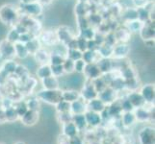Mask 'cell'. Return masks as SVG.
<instances>
[{
	"label": "cell",
	"instance_id": "1",
	"mask_svg": "<svg viewBox=\"0 0 155 144\" xmlns=\"http://www.w3.org/2000/svg\"><path fill=\"white\" fill-rule=\"evenodd\" d=\"M20 18L18 9L13 4H4L0 7V21L8 26H14Z\"/></svg>",
	"mask_w": 155,
	"mask_h": 144
},
{
	"label": "cell",
	"instance_id": "2",
	"mask_svg": "<svg viewBox=\"0 0 155 144\" xmlns=\"http://www.w3.org/2000/svg\"><path fill=\"white\" fill-rule=\"evenodd\" d=\"M20 11L25 15H28V17H32V18H37L41 15L42 12H44V7H42V5L40 2L35 1L28 4H22L21 5Z\"/></svg>",
	"mask_w": 155,
	"mask_h": 144
},
{
	"label": "cell",
	"instance_id": "3",
	"mask_svg": "<svg viewBox=\"0 0 155 144\" xmlns=\"http://www.w3.org/2000/svg\"><path fill=\"white\" fill-rule=\"evenodd\" d=\"M56 35H57L59 43H61L65 46H67L69 42L74 39V35L72 33V31L71 30V28H68L66 25L60 26V27L56 30Z\"/></svg>",
	"mask_w": 155,
	"mask_h": 144
},
{
	"label": "cell",
	"instance_id": "4",
	"mask_svg": "<svg viewBox=\"0 0 155 144\" xmlns=\"http://www.w3.org/2000/svg\"><path fill=\"white\" fill-rule=\"evenodd\" d=\"M0 57L5 60H12L15 57L14 43L10 42L6 39L0 41Z\"/></svg>",
	"mask_w": 155,
	"mask_h": 144
},
{
	"label": "cell",
	"instance_id": "5",
	"mask_svg": "<svg viewBox=\"0 0 155 144\" xmlns=\"http://www.w3.org/2000/svg\"><path fill=\"white\" fill-rule=\"evenodd\" d=\"M39 39L41 43H44L47 46H54L59 43L56 31H53V30H46V31L41 32Z\"/></svg>",
	"mask_w": 155,
	"mask_h": 144
},
{
	"label": "cell",
	"instance_id": "6",
	"mask_svg": "<svg viewBox=\"0 0 155 144\" xmlns=\"http://www.w3.org/2000/svg\"><path fill=\"white\" fill-rule=\"evenodd\" d=\"M139 33H140L141 38L145 41L154 40V22L150 20L145 22L143 24L141 30L139 31Z\"/></svg>",
	"mask_w": 155,
	"mask_h": 144
},
{
	"label": "cell",
	"instance_id": "7",
	"mask_svg": "<svg viewBox=\"0 0 155 144\" xmlns=\"http://www.w3.org/2000/svg\"><path fill=\"white\" fill-rule=\"evenodd\" d=\"M130 52V46L126 42H119L113 47V55L116 58H124Z\"/></svg>",
	"mask_w": 155,
	"mask_h": 144
},
{
	"label": "cell",
	"instance_id": "8",
	"mask_svg": "<svg viewBox=\"0 0 155 144\" xmlns=\"http://www.w3.org/2000/svg\"><path fill=\"white\" fill-rule=\"evenodd\" d=\"M40 96L46 102L50 103H56L60 101V97H62L61 93H59V91H57L56 89H47L45 91H42Z\"/></svg>",
	"mask_w": 155,
	"mask_h": 144
},
{
	"label": "cell",
	"instance_id": "9",
	"mask_svg": "<svg viewBox=\"0 0 155 144\" xmlns=\"http://www.w3.org/2000/svg\"><path fill=\"white\" fill-rule=\"evenodd\" d=\"M34 58L35 62L41 63V65H46L47 62H49L50 60V53L47 51L45 48L41 47L38 51H36L34 53Z\"/></svg>",
	"mask_w": 155,
	"mask_h": 144
},
{
	"label": "cell",
	"instance_id": "10",
	"mask_svg": "<svg viewBox=\"0 0 155 144\" xmlns=\"http://www.w3.org/2000/svg\"><path fill=\"white\" fill-rule=\"evenodd\" d=\"M15 45V57H18L19 59H26L28 56H29V52L27 50V48H26V45L25 43H22V42H15L14 43Z\"/></svg>",
	"mask_w": 155,
	"mask_h": 144
},
{
	"label": "cell",
	"instance_id": "11",
	"mask_svg": "<svg viewBox=\"0 0 155 144\" xmlns=\"http://www.w3.org/2000/svg\"><path fill=\"white\" fill-rule=\"evenodd\" d=\"M113 47L114 45H111L104 42V43L100 44L97 48V53L101 58H110L113 56Z\"/></svg>",
	"mask_w": 155,
	"mask_h": 144
},
{
	"label": "cell",
	"instance_id": "12",
	"mask_svg": "<svg viewBox=\"0 0 155 144\" xmlns=\"http://www.w3.org/2000/svg\"><path fill=\"white\" fill-rule=\"evenodd\" d=\"M98 56L99 55L97 51L86 50V51H84L82 54V60L86 63H94V62H97Z\"/></svg>",
	"mask_w": 155,
	"mask_h": 144
},
{
	"label": "cell",
	"instance_id": "13",
	"mask_svg": "<svg viewBox=\"0 0 155 144\" xmlns=\"http://www.w3.org/2000/svg\"><path fill=\"white\" fill-rule=\"evenodd\" d=\"M25 45H26V48H27V50L29 52V55L30 54L33 55L36 51H38L41 47V40L38 37H36V38L32 39L30 41H28L27 43H25Z\"/></svg>",
	"mask_w": 155,
	"mask_h": 144
},
{
	"label": "cell",
	"instance_id": "14",
	"mask_svg": "<svg viewBox=\"0 0 155 144\" xmlns=\"http://www.w3.org/2000/svg\"><path fill=\"white\" fill-rule=\"evenodd\" d=\"M116 40L120 42H127V40L130 39L131 33L127 29H120L114 34Z\"/></svg>",
	"mask_w": 155,
	"mask_h": 144
},
{
	"label": "cell",
	"instance_id": "15",
	"mask_svg": "<svg viewBox=\"0 0 155 144\" xmlns=\"http://www.w3.org/2000/svg\"><path fill=\"white\" fill-rule=\"evenodd\" d=\"M85 72H86L88 75L91 78H94V77H97L100 73V70L97 66V63H87L86 67H85Z\"/></svg>",
	"mask_w": 155,
	"mask_h": 144
},
{
	"label": "cell",
	"instance_id": "16",
	"mask_svg": "<svg viewBox=\"0 0 155 144\" xmlns=\"http://www.w3.org/2000/svg\"><path fill=\"white\" fill-rule=\"evenodd\" d=\"M58 80L53 75L44 79V86L46 89H56L58 88Z\"/></svg>",
	"mask_w": 155,
	"mask_h": 144
},
{
	"label": "cell",
	"instance_id": "17",
	"mask_svg": "<svg viewBox=\"0 0 155 144\" xmlns=\"http://www.w3.org/2000/svg\"><path fill=\"white\" fill-rule=\"evenodd\" d=\"M143 22L142 21H140L139 19H133V20H130L127 22V30L130 32H133V33H136V32H139L141 30L142 26H143Z\"/></svg>",
	"mask_w": 155,
	"mask_h": 144
},
{
	"label": "cell",
	"instance_id": "18",
	"mask_svg": "<svg viewBox=\"0 0 155 144\" xmlns=\"http://www.w3.org/2000/svg\"><path fill=\"white\" fill-rule=\"evenodd\" d=\"M97 65L99 68L100 72H106V71H109L112 68L113 62H112L111 60H109L108 58H102L100 61L97 62Z\"/></svg>",
	"mask_w": 155,
	"mask_h": 144
},
{
	"label": "cell",
	"instance_id": "19",
	"mask_svg": "<svg viewBox=\"0 0 155 144\" xmlns=\"http://www.w3.org/2000/svg\"><path fill=\"white\" fill-rule=\"evenodd\" d=\"M37 74H38V76L41 79H45L46 77H49L52 75V72H51V66H48L46 63V65H41L39 68L38 70H37Z\"/></svg>",
	"mask_w": 155,
	"mask_h": 144
},
{
	"label": "cell",
	"instance_id": "20",
	"mask_svg": "<svg viewBox=\"0 0 155 144\" xmlns=\"http://www.w3.org/2000/svg\"><path fill=\"white\" fill-rule=\"evenodd\" d=\"M149 17H150V13H149L146 8H138L137 9V19L142 21L143 23L148 21Z\"/></svg>",
	"mask_w": 155,
	"mask_h": 144
},
{
	"label": "cell",
	"instance_id": "21",
	"mask_svg": "<svg viewBox=\"0 0 155 144\" xmlns=\"http://www.w3.org/2000/svg\"><path fill=\"white\" fill-rule=\"evenodd\" d=\"M66 57H64L60 54L57 53H50V60L49 62L51 63V66H58V65H63L64 61H65Z\"/></svg>",
	"mask_w": 155,
	"mask_h": 144
},
{
	"label": "cell",
	"instance_id": "22",
	"mask_svg": "<svg viewBox=\"0 0 155 144\" xmlns=\"http://www.w3.org/2000/svg\"><path fill=\"white\" fill-rule=\"evenodd\" d=\"M80 37L87 40H93L95 38V32L92 29V28H89V27H86L81 30V33H80Z\"/></svg>",
	"mask_w": 155,
	"mask_h": 144
},
{
	"label": "cell",
	"instance_id": "23",
	"mask_svg": "<svg viewBox=\"0 0 155 144\" xmlns=\"http://www.w3.org/2000/svg\"><path fill=\"white\" fill-rule=\"evenodd\" d=\"M143 98L147 101H151L154 98V88L152 86H146L142 90Z\"/></svg>",
	"mask_w": 155,
	"mask_h": 144
},
{
	"label": "cell",
	"instance_id": "24",
	"mask_svg": "<svg viewBox=\"0 0 155 144\" xmlns=\"http://www.w3.org/2000/svg\"><path fill=\"white\" fill-rule=\"evenodd\" d=\"M82 54H83V53L80 50H78V49H68L67 58L71 59V60L75 62L77 60L82 59Z\"/></svg>",
	"mask_w": 155,
	"mask_h": 144
},
{
	"label": "cell",
	"instance_id": "25",
	"mask_svg": "<svg viewBox=\"0 0 155 144\" xmlns=\"http://www.w3.org/2000/svg\"><path fill=\"white\" fill-rule=\"evenodd\" d=\"M19 36H20V34L13 27L12 29H11V30L8 32L7 37H6V40H9L10 42H12V43H15V42H18V40H19Z\"/></svg>",
	"mask_w": 155,
	"mask_h": 144
},
{
	"label": "cell",
	"instance_id": "26",
	"mask_svg": "<svg viewBox=\"0 0 155 144\" xmlns=\"http://www.w3.org/2000/svg\"><path fill=\"white\" fill-rule=\"evenodd\" d=\"M17 67H18V65L15 62V61L6 60V62H5V63H4L3 69L5 70V72H7V73H13L15 71Z\"/></svg>",
	"mask_w": 155,
	"mask_h": 144
},
{
	"label": "cell",
	"instance_id": "27",
	"mask_svg": "<svg viewBox=\"0 0 155 144\" xmlns=\"http://www.w3.org/2000/svg\"><path fill=\"white\" fill-rule=\"evenodd\" d=\"M62 66H63L64 71L65 72L71 73L72 71H74V61L71 60V59L66 58Z\"/></svg>",
	"mask_w": 155,
	"mask_h": 144
},
{
	"label": "cell",
	"instance_id": "28",
	"mask_svg": "<svg viewBox=\"0 0 155 144\" xmlns=\"http://www.w3.org/2000/svg\"><path fill=\"white\" fill-rule=\"evenodd\" d=\"M68 83L72 88H78L82 84V77L79 75H73L68 80Z\"/></svg>",
	"mask_w": 155,
	"mask_h": 144
},
{
	"label": "cell",
	"instance_id": "29",
	"mask_svg": "<svg viewBox=\"0 0 155 144\" xmlns=\"http://www.w3.org/2000/svg\"><path fill=\"white\" fill-rule=\"evenodd\" d=\"M86 65L87 63L85 62L82 59H80V60H77L74 62V70L78 73H81V72H84L85 70V67H86Z\"/></svg>",
	"mask_w": 155,
	"mask_h": 144
},
{
	"label": "cell",
	"instance_id": "30",
	"mask_svg": "<svg viewBox=\"0 0 155 144\" xmlns=\"http://www.w3.org/2000/svg\"><path fill=\"white\" fill-rule=\"evenodd\" d=\"M124 18L127 21L137 19V8L136 9H133V8L128 9L124 14Z\"/></svg>",
	"mask_w": 155,
	"mask_h": 144
},
{
	"label": "cell",
	"instance_id": "31",
	"mask_svg": "<svg viewBox=\"0 0 155 144\" xmlns=\"http://www.w3.org/2000/svg\"><path fill=\"white\" fill-rule=\"evenodd\" d=\"M77 39V49L80 50L82 53L84 51L87 50V40H85L81 37H79V38H76Z\"/></svg>",
	"mask_w": 155,
	"mask_h": 144
},
{
	"label": "cell",
	"instance_id": "32",
	"mask_svg": "<svg viewBox=\"0 0 155 144\" xmlns=\"http://www.w3.org/2000/svg\"><path fill=\"white\" fill-rule=\"evenodd\" d=\"M51 66V72L53 76H61L62 74L65 72L64 71V68L62 65H58V66Z\"/></svg>",
	"mask_w": 155,
	"mask_h": 144
},
{
	"label": "cell",
	"instance_id": "33",
	"mask_svg": "<svg viewBox=\"0 0 155 144\" xmlns=\"http://www.w3.org/2000/svg\"><path fill=\"white\" fill-rule=\"evenodd\" d=\"M36 38L34 35H32L30 32H27V33H24V34H21L19 36V42H22V43H27L28 41H30L32 39Z\"/></svg>",
	"mask_w": 155,
	"mask_h": 144
},
{
	"label": "cell",
	"instance_id": "34",
	"mask_svg": "<svg viewBox=\"0 0 155 144\" xmlns=\"http://www.w3.org/2000/svg\"><path fill=\"white\" fill-rule=\"evenodd\" d=\"M63 97L65 98V100L67 101H73L76 100L77 98V92L73 91V90H68L65 93L63 94Z\"/></svg>",
	"mask_w": 155,
	"mask_h": 144
},
{
	"label": "cell",
	"instance_id": "35",
	"mask_svg": "<svg viewBox=\"0 0 155 144\" xmlns=\"http://www.w3.org/2000/svg\"><path fill=\"white\" fill-rule=\"evenodd\" d=\"M142 96L140 95H138V94H132L130 96V98H129V102H131L132 104H134V105H140L141 102H142Z\"/></svg>",
	"mask_w": 155,
	"mask_h": 144
},
{
	"label": "cell",
	"instance_id": "36",
	"mask_svg": "<svg viewBox=\"0 0 155 144\" xmlns=\"http://www.w3.org/2000/svg\"><path fill=\"white\" fill-rule=\"evenodd\" d=\"M150 1V0H132L134 6L138 9V8H143Z\"/></svg>",
	"mask_w": 155,
	"mask_h": 144
},
{
	"label": "cell",
	"instance_id": "37",
	"mask_svg": "<svg viewBox=\"0 0 155 144\" xmlns=\"http://www.w3.org/2000/svg\"><path fill=\"white\" fill-rule=\"evenodd\" d=\"M91 106H92L93 109L95 110H102V108H103L102 102L99 101V100H94V101H92Z\"/></svg>",
	"mask_w": 155,
	"mask_h": 144
},
{
	"label": "cell",
	"instance_id": "38",
	"mask_svg": "<svg viewBox=\"0 0 155 144\" xmlns=\"http://www.w3.org/2000/svg\"><path fill=\"white\" fill-rule=\"evenodd\" d=\"M101 99L104 101H110L112 99V91L111 90H105L101 95Z\"/></svg>",
	"mask_w": 155,
	"mask_h": 144
},
{
	"label": "cell",
	"instance_id": "39",
	"mask_svg": "<svg viewBox=\"0 0 155 144\" xmlns=\"http://www.w3.org/2000/svg\"><path fill=\"white\" fill-rule=\"evenodd\" d=\"M88 119H89V121L92 122V123L97 124V122L99 121V117H98V115L94 114H88Z\"/></svg>",
	"mask_w": 155,
	"mask_h": 144
},
{
	"label": "cell",
	"instance_id": "40",
	"mask_svg": "<svg viewBox=\"0 0 155 144\" xmlns=\"http://www.w3.org/2000/svg\"><path fill=\"white\" fill-rule=\"evenodd\" d=\"M84 95H85V97H86V98H92L95 95V93L92 89V88H87L86 89H85V91H84Z\"/></svg>",
	"mask_w": 155,
	"mask_h": 144
},
{
	"label": "cell",
	"instance_id": "41",
	"mask_svg": "<svg viewBox=\"0 0 155 144\" xmlns=\"http://www.w3.org/2000/svg\"><path fill=\"white\" fill-rule=\"evenodd\" d=\"M82 104L80 103V102H74L73 103V110L74 111H80V110H82Z\"/></svg>",
	"mask_w": 155,
	"mask_h": 144
},
{
	"label": "cell",
	"instance_id": "42",
	"mask_svg": "<svg viewBox=\"0 0 155 144\" xmlns=\"http://www.w3.org/2000/svg\"><path fill=\"white\" fill-rule=\"evenodd\" d=\"M35 1H38V0H20V2L22 4H28V3L35 2Z\"/></svg>",
	"mask_w": 155,
	"mask_h": 144
}]
</instances>
